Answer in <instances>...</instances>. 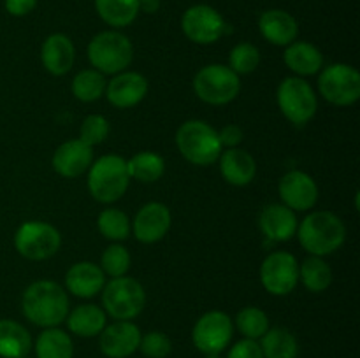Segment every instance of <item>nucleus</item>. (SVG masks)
<instances>
[{"mask_svg": "<svg viewBox=\"0 0 360 358\" xmlns=\"http://www.w3.org/2000/svg\"><path fill=\"white\" fill-rule=\"evenodd\" d=\"M281 202L292 211H311L319 202V185L309 174L302 171H290L283 174L278 185Z\"/></svg>", "mask_w": 360, "mask_h": 358, "instance_id": "4468645a", "label": "nucleus"}, {"mask_svg": "<svg viewBox=\"0 0 360 358\" xmlns=\"http://www.w3.org/2000/svg\"><path fill=\"white\" fill-rule=\"evenodd\" d=\"M86 55L91 69L98 70L104 76H116L132 63L134 46L122 32L104 30L88 42Z\"/></svg>", "mask_w": 360, "mask_h": 358, "instance_id": "39448f33", "label": "nucleus"}, {"mask_svg": "<svg viewBox=\"0 0 360 358\" xmlns=\"http://www.w3.org/2000/svg\"><path fill=\"white\" fill-rule=\"evenodd\" d=\"M65 321L67 329L77 337H95L108 325V314L101 305L81 304L69 311Z\"/></svg>", "mask_w": 360, "mask_h": 358, "instance_id": "393cba45", "label": "nucleus"}, {"mask_svg": "<svg viewBox=\"0 0 360 358\" xmlns=\"http://www.w3.org/2000/svg\"><path fill=\"white\" fill-rule=\"evenodd\" d=\"M102 309L116 321H130L146 305L144 286L134 277H112L102 288Z\"/></svg>", "mask_w": 360, "mask_h": 358, "instance_id": "423d86ee", "label": "nucleus"}, {"mask_svg": "<svg viewBox=\"0 0 360 358\" xmlns=\"http://www.w3.org/2000/svg\"><path fill=\"white\" fill-rule=\"evenodd\" d=\"M94 164V147L79 139H70L60 144L53 153L51 165L58 175L65 179L79 178Z\"/></svg>", "mask_w": 360, "mask_h": 358, "instance_id": "a211bd4d", "label": "nucleus"}, {"mask_svg": "<svg viewBox=\"0 0 360 358\" xmlns=\"http://www.w3.org/2000/svg\"><path fill=\"white\" fill-rule=\"evenodd\" d=\"M260 283L267 293L283 297L299 283V262L292 253L274 251L260 265Z\"/></svg>", "mask_w": 360, "mask_h": 358, "instance_id": "ddd939ff", "label": "nucleus"}, {"mask_svg": "<svg viewBox=\"0 0 360 358\" xmlns=\"http://www.w3.org/2000/svg\"><path fill=\"white\" fill-rule=\"evenodd\" d=\"M227 358H264L259 340L241 339L229 350Z\"/></svg>", "mask_w": 360, "mask_h": 358, "instance_id": "58836bf2", "label": "nucleus"}, {"mask_svg": "<svg viewBox=\"0 0 360 358\" xmlns=\"http://www.w3.org/2000/svg\"><path fill=\"white\" fill-rule=\"evenodd\" d=\"M243 137H245V132L236 123H229V125H225L218 132V139H220L221 147H227V150L229 147H238L243 142Z\"/></svg>", "mask_w": 360, "mask_h": 358, "instance_id": "ea45409f", "label": "nucleus"}, {"mask_svg": "<svg viewBox=\"0 0 360 358\" xmlns=\"http://www.w3.org/2000/svg\"><path fill=\"white\" fill-rule=\"evenodd\" d=\"M76 60V48L65 34H51L44 39L41 48L42 67L51 76H65Z\"/></svg>", "mask_w": 360, "mask_h": 358, "instance_id": "aec40b11", "label": "nucleus"}, {"mask_svg": "<svg viewBox=\"0 0 360 358\" xmlns=\"http://www.w3.org/2000/svg\"><path fill=\"white\" fill-rule=\"evenodd\" d=\"M260 350L264 358H297L299 343L294 333L285 326L269 329L260 337Z\"/></svg>", "mask_w": 360, "mask_h": 358, "instance_id": "c85d7f7f", "label": "nucleus"}, {"mask_svg": "<svg viewBox=\"0 0 360 358\" xmlns=\"http://www.w3.org/2000/svg\"><path fill=\"white\" fill-rule=\"evenodd\" d=\"M295 235L309 255L323 258L345 244L347 227L343 220L330 211H313L299 223Z\"/></svg>", "mask_w": 360, "mask_h": 358, "instance_id": "f03ea898", "label": "nucleus"}, {"mask_svg": "<svg viewBox=\"0 0 360 358\" xmlns=\"http://www.w3.org/2000/svg\"><path fill=\"white\" fill-rule=\"evenodd\" d=\"M234 336V321L224 311H207L195 321L192 343L200 353H221Z\"/></svg>", "mask_w": 360, "mask_h": 358, "instance_id": "f8f14e48", "label": "nucleus"}, {"mask_svg": "<svg viewBox=\"0 0 360 358\" xmlns=\"http://www.w3.org/2000/svg\"><path fill=\"white\" fill-rule=\"evenodd\" d=\"M276 100L285 118L297 126L311 121L319 111V98L304 77H285L278 86Z\"/></svg>", "mask_w": 360, "mask_h": 358, "instance_id": "6e6552de", "label": "nucleus"}, {"mask_svg": "<svg viewBox=\"0 0 360 358\" xmlns=\"http://www.w3.org/2000/svg\"><path fill=\"white\" fill-rule=\"evenodd\" d=\"M88 192L97 202L112 204L122 199L130 185L127 160L120 154H104L88 168Z\"/></svg>", "mask_w": 360, "mask_h": 358, "instance_id": "7ed1b4c3", "label": "nucleus"}, {"mask_svg": "<svg viewBox=\"0 0 360 358\" xmlns=\"http://www.w3.org/2000/svg\"><path fill=\"white\" fill-rule=\"evenodd\" d=\"M141 330L132 321H115L98 333V346L108 358H129L139 350Z\"/></svg>", "mask_w": 360, "mask_h": 358, "instance_id": "dca6fc26", "label": "nucleus"}, {"mask_svg": "<svg viewBox=\"0 0 360 358\" xmlns=\"http://www.w3.org/2000/svg\"><path fill=\"white\" fill-rule=\"evenodd\" d=\"M35 357L37 358H72L74 343L65 330L58 326L44 329L35 340Z\"/></svg>", "mask_w": 360, "mask_h": 358, "instance_id": "bb28decb", "label": "nucleus"}, {"mask_svg": "<svg viewBox=\"0 0 360 358\" xmlns=\"http://www.w3.org/2000/svg\"><path fill=\"white\" fill-rule=\"evenodd\" d=\"M259 30L267 42L287 48L297 39L299 25L297 20L287 11L269 9L260 14Z\"/></svg>", "mask_w": 360, "mask_h": 358, "instance_id": "4be33fe9", "label": "nucleus"}, {"mask_svg": "<svg viewBox=\"0 0 360 358\" xmlns=\"http://www.w3.org/2000/svg\"><path fill=\"white\" fill-rule=\"evenodd\" d=\"M260 60H262V56H260L259 48L252 42H239L229 53V67L238 76L255 72L257 67L260 65Z\"/></svg>", "mask_w": 360, "mask_h": 358, "instance_id": "f704fd0d", "label": "nucleus"}, {"mask_svg": "<svg viewBox=\"0 0 360 358\" xmlns=\"http://www.w3.org/2000/svg\"><path fill=\"white\" fill-rule=\"evenodd\" d=\"M70 311L69 295L62 284L49 279L28 284L21 297V312L34 325L42 329L58 326Z\"/></svg>", "mask_w": 360, "mask_h": 358, "instance_id": "f257e3e1", "label": "nucleus"}, {"mask_svg": "<svg viewBox=\"0 0 360 358\" xmlns=\"http://www.w3.org/2000/svg\"><path fill=\"white\" fill-rule=\"evenodd\" d=\"M62 235L46 221H25L14 234V248L23 258L42 262L58 253Z\"/></svg>", "mask_w": 360, "mask_h": 358, "instance_id": "1a4fd4ad", "label": "nucleus"}, {"mask_svg": "<svg viewBox=\"0 0 360 358\" xmlns=\"http://www.w3.org/2000/svg\"><path fill=\"white\" fill-rule=\"evenodd\" d=\"M105 86H108V81H105L104 74L95 69H84L74 76L70 90L77 100L90 104V102H97L98 98L104 97Z\"/></svg>", "mask_w": 360, "mask_h": 358, "instance_id": "2f4dec72", "label": "nucleus"}, {"mask_svg": "<svg viewBox=\"0 0 360 358\" xmlns=\"http://www.w3.org/2000/svg\"><path fill=\"white\" fill-rule=\"evenodd\" d=\"M130 253L125 246H122L120 242H115V244L108 246L104 249L101 256V269L105 276L112 277H122L127 276L130 269Z\"/></svg>", "mask_w": 360, "mask_h": 358, "instance_id": "c9c22d12", "label": "nucleus"}, {"mask_svg": "<svg viewBox=\"0 0 360 358\" xmlns=\"http://www.w3.org/2000/svg\"><path fill=\"white\" fill-rule=\"evenodd\" d=\"M150 90V83L141 72L134 70H123V72L112 76L105 86V97L109 104L118 109H129L141 104Z\"/></svg>", "mask_w": 360, "mask_h": 358, "instance_id": "f3484780", "label": "nucleus"}, {"mask_svg": "<svg viewBox=\"0 0 360 358\" xmlns=\"http://www.w3.org/2000/svg\"><path fill=\"white\" fill-rule=\"evenodd\" d=\"M236 326H238V330L241 332V336L245 339L253 340H259L271 329L267 314L262 309L255 307V305L243 307L238 312V316H236Z\"/></svg>", "mask_w": 360, "mask_h": 358, "instance_id": "72a5a7b5", "label": "nucleus"}, {"mask_svg": "<svg viewBox=\"0 0 360 358\" xmlns=\"http://www.w3.org/2000/svg\"><path fill=\"white\" fill-rule=\"evenodd\" d=\"M32 350V336L21 323L0 319V358H23Z\"/></svg>", "mask_w": 360, "mask_h": 358, "instance_id": "a878e982", "label": "nucleus"}, {"mask_svg": "<svg viewBox=\"0 0 360 358\" xmlns=\"http://www.w3.org/2000/svg\"><path fill=\"white\" fill-rule=\"evenodd\" d=\"M220 172L225 181L232 186H246L255 179L257 164L255 158L241 147H229L221 151Z\"/></svg>", "mask_w": 360, "mask_h": 358, "instance_id": "5701e85b", "label": "nucleus"}, {"mask_svg": "<svg viewBox=\"0 0 360 358\" xmlns=\"http://www.w3.org/2000/svg\"><path fill=\"white\" fill-rule=\"evenodd\" d=\"M109 121L105 116L102 114H88L83 119L79 128V137L77 139L83 140L84 144H88L90 147L102 144L105 140V137L109 135Z\"/></svg>", "mask_w": 360, "mask_h": 358, "instance_id": "e433bc0d", "label": "nucleus"}, {"mask_svg": "<svg viewBox=\"0 0 360 358\" xmlns=\"http://www.w3.org/2000/svg\"><path fill=\"white\" fill-rule=\"evenodd\" d=\"M299 281L311 293H322L333 284V269L322 256L309 255L299 265Z\"/></svg>", "mask_w": 360, "mask_h": 358, "instance_id": "c756f323", "label": "nucleus"}, {"mask_svg": "<svg viewBox=\"0 0 360 358\" xmlns=\"http://www.w3.org/2000/svg\"><path fill=\"white\" fill-rule=\"evenodd\" d=\"M204 358H221L220 353H210V354H204Z\"/></svg>", "mask_w": 360, "mask_h": 358, "instance_id": "37998d69", "label": "nucleus"}, {"mask_svg": "<svg viewBox=\"0 0 360 358\" xmlns=\"http://www.w3.org/2000/svg\"><path fill=\"white\" fill-rule=\"evenodd\" d=\"M105 284V274L101 265L94 262H77L69 267L65 274L67 291L79 298H91L102 291Z\"/></svg>", "mask_w": 360, "mask_h": 358, "instance_id": "412c9836", "label": "nucleus"}, {"mask_svg": "<svg viewBox=\"0 0 360 358\" xmlns=\"http://www.w3.org/2000/svg\"><path fill=\"white\" fill-rule=\"evenodd\" d=\"M37 6V0H4V7L11 16H27Z\"/></svg>", "mask_w": 360, "mask_h": 358, "instance_id": "a19ab883", "label": "nucleus"}, {"mask_svg": "<svg viewBox=\"0 0 360 358\" xmlns=\"http://www.w3.org/2000/svg\"><path fill=\"white\" fill-rule=\"evenodd\" d=\"M160 0H139V13L155 14L160 11Z\"/></svg>", "mask_w": 360, "mask_h": 358, "instance_id": "79ce46f5", "label": "nucleus"}, {"mask_svg": "<svg viewBox=\"0 0 360 358\" xmlns=\"http://www.w3.org/2000/svg\"><path fill=\"white\" fill-rule=\"evenodd\" d=\"M193 91L210 105L231 104L241 91V79L229 65L211 63L193 77Z\"/></svg>", "mask_w": 360, "mask_h": 358, "instance_id": "0eeeda50", "label": "nucleus"}, {"mask_svg": "<svg viewBox=\"0 0 360 358\" xmlns=\"http://www.w3.org/2000/svg\"><path fill=\"white\" fill-rule=\"evenodd\" d=\"M176 146L186 161L199 167L217 164L221 147L218 132L202 119H188L176 132Z\"/></svg>", "mask_w": 360, "mask_h": 358, "instance_id": "20e7f679", "label": "nucleus"}, {"mask_svg": "<svg viewBox=\"0 0 360 358\" xmlns=\"http://www.w3.org/2000/svg\"><path fill=\"white\" fill-rule=\"evenodd\" d=\"M171 223V211L165 204L148 202L137 211L132 221V232L143 244H155L167 235Z\"/></svg>", "mask_w": 360, "mask_h": 358, "instance_id": "2eb2a0df", "label": "nucleus"}, {"mask_svg": "<svg viewBox=\"0 0 360 358\" xmlns=\"http://www.w3.org/2000/svg\"><path fill=\"white\" fill-rule=\"evenodd\" d=\"M95 9L109 27L125 28L139 16V0H95Z\"/></svg>", "mask_w": 360, "mask_h": 358, "instance_id": "cd10ccee", "label": "nucleus"}, {"mask_svg": "<svg viewBox=\"0 0 360 358\" xmlns=\"http://www.w3.org/2000/svg\"><path fill=\"white\" fill-rule=\"evenodd\" d=\"M319 74V91L329 104L348 107L360 98V74L355 67L330 63Z\"/></svg>", "mask_w": 360, "mask_h": 358, "instance_id": "9d476101", "label": "nucleus"}, {"mask_svg": "<svg viewBox=\"0 0 360 358\" xmlns=\"http://www.w3.org/2000/svg\"><path fill=\"white\" fill-rule=\"evenodd\" d=\"M283 62L299 77L315 76L323 69V55L315 44L306 41H294L285 48Z\"/></svg>", "mask_w": 360, "mask_h": 358, "instance_id": "b1692460", "label": "nucleus"}, {"mask_svg": "<svg viewBox=\"0 0 360 358\" xmlns=\"http://www.w3.org/2000/svg\"><path fill=\"white\" fill-rule=\"evenodd\" d=\"M97 227L102 237L115 242L125 241L132 234V223H130L129 216L116 207H108V209L101 211L97 218Z\"/></svg>", "mask_w": 360, "mask_h": 358, "instance_id": "473e14b6", "label": "nucleus"}, {"mask_svg": "<svg viewBox=\"0 0 360 358\" xmlns=\"http://www.w3.org/2000/svg\"><path fill=\"white\" fill-rule=\"evenodd\" d=\"M130 179L139 183H155L164 175L165 160L155 151H141L127 160Z\"/></svg>", "mask_w": 360, "mask_h": 358, "instance_id": "7c9ffc66", "label": "nucleus"}, {"mask_svg": "<svg viewBox=\"0 0 360 358\" xmlns=\"http://www.w3.org/2000/svg\"><path fill=\"white\" fill-rule=\"evenodd\" d=\"M23 358H30V357H28V354H27V357H23Z\"/></svg>", "mask_w": 360, "mask_h": 358, "instance_id": "c03bdc74", "label": "nucleus"}, {"mask_svg": "<svg viewBox=\"0 0 360 358\" xmlns=\"http://www.w3.org/2000/svg\"><path fill=\"white\" fill-rule=\"evenodd\" d=\"M181 30L188 41L207 46L229 34L231 27L225 23L224 16L214 7L207 4H197L183 13Z\"/></svg>", "mask_w": 360, "mask_h": 358, "instance_id": "9b49d317", "label": "nucleus"}, {"mask_svg": "<svg viewBox=\"0 0 360 358\" xmlns=\"http://www.w3.org/2000/svg\"><path fill=\"white\" fill-rule=\"evenodd\" d=\"M139 350L148 358H165L171 354L172 343L167 333L153 330V332H148L144 336H141Z\"/></svg>", "mask_w": 360, "mask_h": 358, "instance_id": "4c0bfd02", "label": "nucleus"}, {"mask_svg": "<svg viewBox=\"0 0 360 358\" xmlns=\"http://www.w3.org/2000/svg\"><path fill=\"white\" fill-rule=\"evenodd\" d=\"M259 227L269 241L285 242L297 234L299 221L295 211L285 204H269L260 213Z\"/></svg>", "mask_w": 360, "mask_h": 358, "instance_id": "6ab92c4d", "label": "nucleus"}]
</instances>
